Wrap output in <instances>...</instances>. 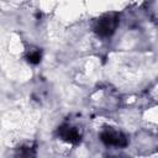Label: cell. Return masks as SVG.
Returning <instances> with one entry per match:
<instances>
[{
	"label": "cell",
	"mask_w": 158,
	"mask_h": 158,
	"mask_svg": "<svg viewBox=\"0 0 158 158\" xmlns=\"http://www.w3.org/2000/svg\"><path fill=\"white\" fill-rule=\"evenodd\" d=\"M27 60L31 63V64H37L41 62V52L40 51H35L32 53H30L27 56Z\"/></svg>",
	"instance_id": "277c9868"
},
{
	"label": "cell",
	"mask_w": 158,
	"mask_h": 158,
	"mask_svg": "<svg viewBox=\"0 0 158 158\" xmlns=\"http://www.w3.org/2000/svg\"><path fill=\"white\" fill-rule=\"evenodd\" d=\"M58 135L67 142L73 143V144H78L81 139L80 133L78 132V130L75 127H70L67 125H63L60 127H58Z\"/></svg>",
	"instance_id": "3957f363"
},
{
	"label": "cell",
	"mask_w": 158,
	"mask_h": 158,
	"mask_svg": "<svg viewBox=\"0 0 158 158\" xmlns=\"http://www.w3.org/2000/svg\"><path fill=\"white\" fill-rule=\"evenodd\" d=\"M100 139L106 146H116V147H125L127 146V138L121 132H115L112 130H105L100 133Z\"/></svg>",
	"instance_id": "7a4b0ae2"
},
{
	"label": "cell",
	"mask_w": 158,
	"mask_h": 158,
	"mask_svg": "<svg viewBox=\"0 0 158 158\" xmlns=\"http://www.w3.org/2000/svg\"><path fill=\"white\" fill-rule=\"evenodd\" d=\"M117 25H118V14L116 12L106 14L98 20L95 26V32L101 37H109L115 32Z\"/></svg>",
	"instance_id": "6da1fadb"
}]
</instances>
